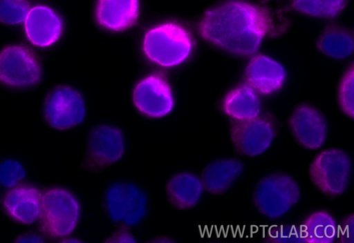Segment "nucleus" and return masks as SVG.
I'll use <instances>...</instances> for the list:
<instances>
[{
    "label": "nucleus",
    "instance_id": "f257e3e1",
    "mask_svg": "<svg viewBox=\"0 0 354 243\" xmlns=\"http://www.w3.org/2000/svg\"><path fill=\"white\" fill-rule=\"evenodd\" d=\"M270 30L271 21L265 10L243 0H228L211 7L198 26L203 41L237 57L257 53Z\"/></svg>",
    "mask_w": 354,
    "mask_h": 243
},
{
    "label": "nucleus",
    "instance_id": "f03ea898",
    "mask_svg": "<svg viewBox=\"0 0 354 243\" xmlns=\"http://www.w3.org/2000/svg\"><path fill=\"white\" fill-rule=\"evenodd\" d=\"M308 197L301 179L292 172L277 166L258 172L248 190L249 204L260 222V228L277 232V237H281L283 230L291 226L308 206Z\"/></svg>",
    "mask_w": 354,
    "mask_h": 243
},
{
    "label": "nucleus",
    "instance_id": "7ed1b4c3",
    "mask_svg": "<svg viewBox=\"0 0 354 243\" xmlns=\"http://www.w3.org/2000/svg\"><path fill=\"white\" fill-rule=\"evenodd\" d=\"M97 206L102 220L113 231L124 233L133 242H149L154 236L149 231L154 213L150 188L134 177L109 178L97 195Z\"/></svg>",
    "mask_w": 354,
    "mask_h": 243
},
{
    "label": "nucleus",
    "instance_id": "20e7f679",
    "mask_svg": "<svg viewBox=\"0 0 354 243\" xmlns=\"http://www.w3.org/2000/svg\"><path fill=\"white\" fill-rule=\"evenodd\" d=\"M179 75L161 70L135 75L127 92L134 115L153 126L167 125L180 117L186 106V88Z\"/></svg>",
    "mask_w": 354,
    "mask_h": 243
},
{
    "label": "nucleus",
    "instance_id": "39448f33",
    "mask_svg": "<svg viewBox=\"0 0 354 243\" xmlns=\"http://www.w3.org/2000/svg\"><path fill=\"white\" fill-rule=\"evenodd\" d=\"M41 120L52 132L73 135L83 131L94 119L88 89L74 80H59L43 90L38 106Z\"/></svg>",
    "mask_w": 354,
    "mask_h": 243
},
{
    "label": "nucleus",
    "instance_id": "423d86ee",
    "mask_svg": "<svg viewBox=\"0 0 354 243\" xmlns=\"http://www.w3.org/2000/svg\"><path fill=\"white\" fill-rule=\"evenodd\" d=\"M142 55L164 71L183 70L196 58L198 43L192 30L177 20H163L146 28L140 35Z\"/></svg>",
    "mask_w": 354,
    "mask_h": 243
},
{
    "label": "nucleus",
    "instance_id": "0eeeda50",
    "mask_svg": "<svg viewBox=\"0 0 354 243\" xmlns=\"http://www.w3.org/2000/svg\"><path fill=\"white\" fill-rule=\"evenodd\" d=\"M91 202L78 186L66 182L42 189L39 222L49 237L67 242L78 232L91 209Z\"/></svg>",
    "mask_w": 354,
    "mask_h": 243
},
{
    "label": "nucleus",
    "instance_id": "6e6552de",
    "mask_svg": "<svg viewBox=\"0 0 354 243\" xmlns=\"http://www.w3.org/2000/svg\"><path fill=\"white\" fill-rule=\"evenodd\" d=\"M83 132L84 151L79 164L81 171L98 174L120 165L129 158L132 150L131 135L118 120L93 119Z\"/></svg>",
    "mask_w": 354,
    "mask_h": 243
},
{
    "label": "nucleus",
    "instance_id": "1a4fd4ad",
    "mask_svg": "<svg viewBox=\"0 0 354 243\" xmlns=\"http://www.w3.org/2000/svg\"><path fill=\"white\" fill-rule=\"evenodd\" d=\"M297 61L284 48H268L255 53L248 62L243 81L263 98L268 108L293 88Z\"/></svg>",
    "mask_w": 354,
    "mask_h": 243
},
{
    "label": "nucleus",
    "instance_id": "9d476101",
    "mask_svg": "<svg viewBox=\"0 0 354 243\" xmlns=\"http://www.w3.org/2000/svg\"><path fill=\"white\" fill-rule=\"evenodd\" d=\"M227 133L234 153L255 164L268 159L277 150L283 124L271 108H266L252 119L227 123Z\"/></svg>",
    "mask_w": 354,
    "mask_h": 243
},
{
    "label": "nucleus",
    "instance_id": "9b49d317",
    "mask_svg": "<svg viewBox=\"0 0 354 243\" xmlns=\"http://www.w3.org/2000/svg\"><path fill=\"white\" fill-rule=\"evenodd\" d=\"M354 154L344 146L329 145L318 151L308 165L313 188L328 201L349 195L354 187Z\"/></svg>",
    "mask_w": 354,
    "mask_h": 243
},
{
    "label": "nucleus",
    "instance_id": "f8f14e48",
    "mask_svg": "<svg viewBox=\"0 0 354 243\" xmlns=\"http://www.w3.org/2000/svg\"><path fill=\"white\" fill-rule=\"evenodd\" d=\"M48 72L39 55L19 43L0 48V88L14 95H30L46 84Z\"/></svg>",
    "mask_w": 354,
    "mask_h": 243
},
{
    "label": "nucleus",
    "instance_id": "ddd939ff",
    "mask_svg": "<svg viewBox=\"0 0 354 243\" xmlns=\"http://www.w3.org/2000/svg\"><path fill=\"white\" fill-rule=\"evenodd\" d=\"M286 125L292 139L306 150L318 152L330 145L333 119L313 101L304 100L295 104L288 112Z\"/></svg>",
    "mask_w": 354,
    "mask_h": 243
},
{
    "label": "nucleus",
    "instance_id": "4468645a",
    "mask_svg": "<svg viewBox=\"0 0 354 243\" xmlns=\"http://www.w3.org/2000/svg\"><path fill=\"white\" fill-rule=\"evenodd\" d=\"M253 165L234 153L211 157L199 168L207 193L216 199L235 192L248 177Z\"/></svg>",
    "mask_w": 354,
    "mask_h": 243
},
{
    "label": "nucleus",
    "instance_id": "2eb2a0df",
    "mask_svg": "<svg viewBox=\"0 0 354 243\" xmlns=\"http://www.w3.org/2000/svg\"><path fill=\"white\" fill-rule=\"evenodd\" d=\"M28 41L42 50L62 48L71 36V26L65 16L54 7L39 4L31 8L24 21Z\"/></svg>",
    "mask_w": 354,
    "mask_h": 243
},
{
    "label": "nucleus",
    "instance_id": "dca6fc26",
    "mask_svg": "<svg viewBox=\"0 0 354 243\" xmlns=\"http://www.w3.org/2000/svg\"><path fill=\"white\" fill-rule=\"evenodd\" d=\"M167 204L183 212H196L212 198L207 193L199 168L183 166L169 173L164 184Z\"/></svg>",
    "mask_w": 354,
    "mask_h": 243
},
{
    "label": "nucleus",
    "instance_id": "f3484780",
    "mask_svg": "<svg viewBox=\"0 0 354 243\" xmlns=\"http://www.w3.org/2000/svg\"><path fill=\"white\" fill-rule=\"evenodd\" d=\"M140 0H94L92 18L97 29L109 35L129 31L138 23Z\"/></svg>",
    "mask_w": 354,
    "mask_h": 243
},
{
    "label": "nucleus",
    "instance_id": "a211bd4d",
    "mask_svg": "<svg viewBox=\"0 0 354 243\" xmlns=\"http://www.w3.org/2000/svg\"><path fill=\"white\" fill-rule=\"evenodd\" d=\"M215 108L229 123L252 119L270 108L254 88L242 81L231 85L218 95Z\"/></svg>",
    "mask_w": 354,
    "mask_h": 243
},
{
    "label": "nucleus",
    "instance_id": "6ab92c4d",
    "mask_svg": "<svg viewBox=\"0 0 354 243\" xmlns=\"http://www.w3.org/2000/svg\"><path fill=\"white\" fill-rule=\"evenodd\" d=\"M42 188L33 182L19 184L5 193L3 208L14 222L29 226L39 220Z\"/></svg>",
    "mask_w": 354,
    "mask_h": 243
},
{
    "label": "nucleus",
    "instance_id": "aec40b11",
    "mask_svg": "<svg viewBox=\"0 0 354 243\" xmlns=\"http://www.w3.org/2000/svg\"><path fill=\"white\" fill-rule=\"evenodd\" d=\"M295 227L310 229V234L317 235L319 230L322 232V238H329L328 232L333 233L335 227L340 229L343 226L352 232L353 226V213L345 211L343 209L324 206L322 205L307 206L300 215L294 222ZM346 232V231H345Z\"/></svg>",
    "mask_w": 354,
    "mask_h": 243
},
{
    "label": "nucleus",
    "instance_id": "412c9836",
    "mask_svg": "<svg viewBox=\"0 0 354 243\" xmlns=\"http://www.w3.org/2000/svg\"><path fill=\"white\" fill-rule=\"evenodd\" d=\"M315 48L321 57L333 64H339L353 55V31L342 25H332L324 29L317 37Z\"/></svg>",
    "mask_w": 354,
    "mask_h": 243
},
{
    "label": "nucleus",
    "instance_id": "4be33fe9",
    "mask_svg": "<svg viewBox=\"0 0 354 243\" xmlns=\"http://www.w3.org/2000/svg\"><path fill=\"white\" fill-rule=\"evenodd\" d=\"M34 171L22 155L5 153L0 155V187L8 190L19 184L33 182Z\"/></svg>",
    "mask_w": 354,
    "mask_h": 243
},
{
    "label": "nucleus",
    "instance_id": "5701e85b",
    "mask_svg": "<svg viewBox=\"0 0 354 243\" xmlns=\"http://www.w3.org/2000/svg\"><path fill=\"white\" fill-rule=\"evenodd\" d=\"M348 0H291L297 12L317 19H332L345 9Z\"/></svg>",
    "mask_w": 354,
    "mask_h": 243
},
{
    "label": "nucleus",
    "instance_id": "b1692460",
    "mask_svg": "<svg viewBox=\"0 0 354 243\" xmlns=\"http://www.w3.org/2000/svg\"><path fill=\"white\" fill-rule=\"evenodd\" d=\"M353 65L348 66L339 79L335 90V98L339 111L353 120Z\"/></svg>",
    "mask_w": 354,
    "mask_h": 243
},
{
    "label": "nucleus",
    "instance_id": "393cba45",
    "mask_svg": "<svg viewBox=\"0 0 354 243\" xmlns=\"http://www.w3.org/2000/svg\"><path fill=\"white\" fill-rule=\"evenodd\" d=\"M30 9L29 0H0V23L6 26L20 25Z\"/></svg>",
    "mask_w": 354,
    "mask_h": 243
},
{
    "label": "nucleus",
    "instance_id": "a878e982",
    "mask_svg": "<svg viewBox=\"0 0 354 243\" xmlns=\"http://www.w3.org/2000/svg\"><path fill=\"white\" fill-rule=\"evenodd\" d=\"M14 242H45V240L43 239V237H41L39 234H37L36 233L26 232L24 233H21L18 236H17Z\"/></svg>",
    "mask_w": 354,
    "mask_h": 243
}]
</instances>
